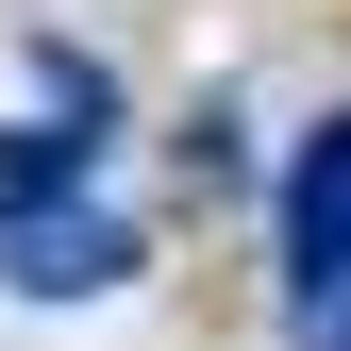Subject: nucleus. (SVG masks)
I'll list each match as a JSON object with an SVG mask.
<instances>
[{
    "mask_svg": "<svg viewBox=\"0 0 351 351\" xmlns=\"http://www.w3.org/2000/svg\"><path fill=\"white\" fill-rule=\"evenodd\" d=\"M0 268H17L34 301H101L117 268H134V234L101 217V184H67V201H0Z\"/></svg>",
    "mask_w": 351,
    "mask_h": 351,
    "instance_id": "f257e3e1",
    "label": "nucleus"
},
{
    "mask_svg": "<svg viewBox=\"0 0 351 351\" xmlns=\"http://www.w3.org/2000/svg\"><path fill=\"white\" fill-rule=\"evenodd\" d=\"M285 285H301V318L351 285V117L301 134V167H285Z\"/></svg>",
    "mask_w": 351,
    "mask_h": 351,
    "instance_id": "f03ea898",
    "label": "nucleus"
},
{
    "mask_svg": "<svg viewBox=\"0 0 351 351\" xmlns=\"http://www.w3.org/2000/svg\"><path fill=\"white\" fill-rule=\"evenodd\" d=\"M301 351H351V285H335V301H318V318H301Z\"/></svg>",
    "mask_w": 351,
    "mask_h": 351,
    "instance_id": "7ed1b4c3",
    "label": "nucleus"
}]
</instances>
